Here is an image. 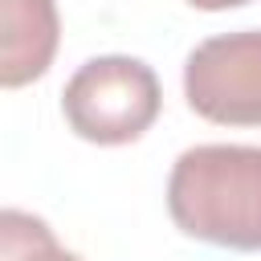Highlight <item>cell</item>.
Here are the masks:
<instances>
[{
  "label": "cell",
  "mask_w": 261,
  "mask_h": 261,
  "mask_svg": "<svg viewBox=\"0 0 261 261\" xmlns=\"http://www.w3.org/2000/svg\"><path fill=\"white\" fill-rule=\"evenodd\" d=\"M184 98L216 126H261V29L200 41L184 61Z\"/></svg>",
  "instance_id": "cell-3"
},
{
  "label": "cell",
  "mask_w": 261,
  "mask_h": 261,
  "mask_svg": "<svg viewBox=\"0 0 261 261\" xmlns=\"http://www.w3.org/2000/svg\"><path fill=\"white\" fill-rule=\"evenodd\" d=\"M0 261H82L69 253L49 220L24 208H0Z\"/></svg>",
  "instance_id": "cell-5"
},
{
  "label": "cell",
  "mask_w": 261,
  "mask_h": 261,
  "mask_svg": "<svg viewBox=\"0 0 261 261\" xmlns=\"http://www.w3.org/2000/svg\"><path fill=\"white\" fill-rule=\"evenodd\" d=\"M167 212L184 237L232 253H261V147H188L167 175Z\"/></svg>",
  "instance_id": "cell-1"
},
{
  "label": "cell",
  "mask_w": 261,
  "mask_h": 261,
  "mask_svg": "<svg viewBox=\"0 0 261 261\" xmlns=\"http://www.w3.org/2000/svg\"><path fill=\"white\" fill-rule=\"evenodd\" d=\"M192 8H200V12H224V8H241V4H249V0H188Z\"/></svg>",
  "instance_id": "cell-6"
},
{
  "label": "cell",
  "mask_w": 261,
  "mask_h": 261,
  "mask_svg": "<svg viewBox=\"0 0 261 261\" xmlns=\"http://www.w3.org/2000/svg\"><path fill=\"white\" fill-rule=\"evenodd\" d=\"M159 110L163 90L155 69L126 53L90 57L61 90V114L69 130L98 147H122L143 139Z\"/></svg>",
  "instance_id": "cell-2"
},
{
  "label": "cell",
  "mask_w": 261,
  "mask_h": 261,
  "mask_svg": "<svg viewBox=\"0 0 261 261\" xmlns=\"http://www.w3.org/2000/svg\"><path fill=\"white\" fill-rule=\"evenodd\" d=\"M57 45V0H0V90H20L45 77Z\"/></svg>",
  "instance_id": "cell-4"
}]
</instances>
